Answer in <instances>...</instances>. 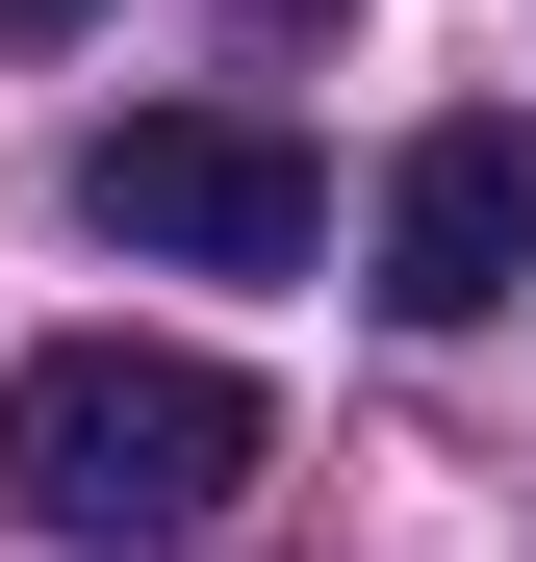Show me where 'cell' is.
<instances>
[{
	"label": "cell",
	"instance_id": "obj_4",
	"mask_svg": "<svg viewBox=\"0 0 536 562\" xmlns=\"http://www.w3.org/2000/svg\"><path fill=\"white\" fill-rule=\"evenodd\" d=\"M230 52H357V0H230Z\"/></svg>",
	"mask_w": 536,
	"mask_h": 562
},
{
	"label": "cell",
	"instance_id": "obj_2",
	"mask_svg": "<svg viewBox=\"0 0 536 562\" xmlns=\"http://www.w3.org/2000/svg\"><path fill=\"white\" fill-rule=\"evenodd\" d=\"M77 231H128V256H205V281H282L332 231V179L282 103H128L103 154H77Z\"/></svg>",
	"mask_w": 536,
	"mask_h": 562
},
{
	"label": "cell",
	"instance_id": "obj_1",
	"mask_svg": "<svg viewBox=\"0 0 536 562\" xmlns=\"http://www.w3.org/2000/svg\"><path fill=\"white\" fill-rule=\"evenodd\" d=\"M230 486H255V384L179 333H52L0 384V512L26 537H205Z\"/></svg>",
	"mask_w": 536,
	"mask_h": 562
},
{
	"label": "cell",
	"instance_id": "obj_3",
	"mask_svg": "<svg viewBox=\"0 0 536 562\" xmlns=\"http://www.w3.org/2000/svg\"><path fill=\"white\" fill-rule=\"evenodd\" d=\"M511 281H536V128L460 103V128H409V179H384V307L409 333H486Z\"/></svg>",
	"mask_w": 536,
	"mask_h": 562
},
{
	"label": "cell",
	"instance_id": "obj_5",
	"mask_svg": "<svg viewBox=\"0 0 536 562\" xmlns=\"http://www.w3.org/2000/svg\"><path fill=\"white\" fill-rule=\"evenodd\" d=\"M77 26H103V0H0V52H77Z\"/></svg>",
	"mask_w": 536,
	"mask_h": 562
}]
</instances>
